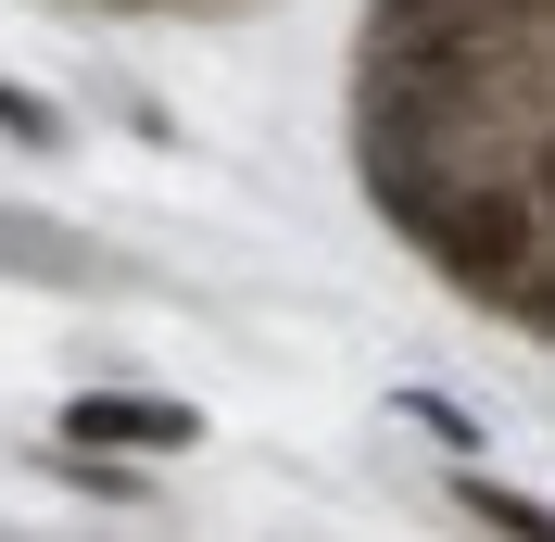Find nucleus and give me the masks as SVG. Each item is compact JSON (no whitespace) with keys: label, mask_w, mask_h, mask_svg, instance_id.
Segmentation results:
<instances>
[{"label":"nucleus","mask_w":555,"mask_h":542,"mask_svg":"<svg viewBox=\"0 0 555 542\" xmlns=\"http://www.w3.org/2000/svg\"><path fill=\"white\" fill-rule=\"evenodd\" d=\"M190 429L203 416L152 404V391H76V416H64V441H165V454H190Z\"/></svg>","instance_id":"obj_1"},{"label":"nucleus","mask_w":555,"mask_h":542,"mask_svg":"<svg viewBox=\"0 0 555 542\" xmlns=\"http://www.w3.org/2000/svg\"><path fill=\"white\" fill-rule=\"evenodd\" d=\"M467 505H480L505 542H543V505H530V492H492V479H467Z\"/></svg>","instance_id":"obj_2"},{"label":"nucleus","mask_w":555,"mask_h":542,"mask_svg":"<svg viewBox=\"0 0 555 542\" xmlns=\"http://www.w3.org/2000/svg\"><path fill=\"white\" fill-rule=\"evenodd\" d=\"M416 13H467V0H379V26H416Z\"/></svg>","instance_id":"obj_3"}]
</instances>
